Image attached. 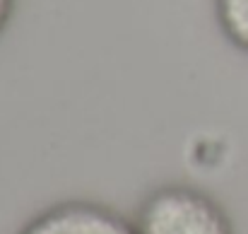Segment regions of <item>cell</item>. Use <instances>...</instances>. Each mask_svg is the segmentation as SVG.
<instances>
[{"mask_svg": "<svg viewBox=\"0 0 248 234\" xmlns=\"http://www.w3.org/2000/svg\"><path fill=\"white\" fill-rule=\"evenodd\" d=\"M215 15L222 34L248 53V0H215Z\"/></svg>", "mask_w": 248, "mask_h": 234, "instance_id": "cell-3", "label": "cell"}, {"mask_svg": "<svg viewBox=\"0 0 248 234\" xmlns=\"http://www.w3.org/2000/svg\"><path fill=\"white\" fill-rule=\"evenodd\" d=\"M135 234H236L224 205L202 188L166 184L135 213Z\"/></svg>", "mask_w": 248, "mask_h": 234, "instance_id": "cell-1", "label": "cell"}, {"mask_svg": "<svg viewBox=\"0 0 248 234\" xmlns=\"http://www.w3.org/2000/svg\"><path fill=\"white\" fill-rule=\"evenodd\" d=\"M15 5H17V0H0V34L7 29V24L15 15Z\"/></svg>", "mask_w": 248, "mask_h": 234, "instance_id": "cell-4", "label": "cell"}, {"mask_svg": "<svg viewBox=\"0 0 248 234\" xmlns=\"http://www.w3.org/2000/svg\"><path fill=\"white\" fill-rule=\"evenodd\" d=\"M19 234H135V225L94 201H65L31 217Z\"/></svg>", "mask_w": 248, "mask_h": 234, "instance_id": "cell-2", "label": "cell"}]
</instances>
